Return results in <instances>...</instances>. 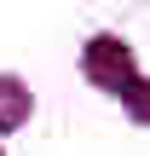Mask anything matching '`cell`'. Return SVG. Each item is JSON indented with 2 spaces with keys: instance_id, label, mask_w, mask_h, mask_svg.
<instances>
[{
  "instance_id": "obj_1",
  "label": "cell",
  "mask_w": 150,
  "mask_h": 156,
  "mask_svg": "<svg viewBox=\"0 0 150 156\" xmlns=\"http://www.w3.org/2000/svg\"><path fill=\"white\" fill-rule=\"evenodd\" d=\"M87 75L121 98V93L139 81V75H133V52H127V41H116V35H92V46H87Z\"/></svg>"
},
{
  "instance_id": "obj_2",
  "label": "cell",
  "mask_w": 150,
  "mask_h": 156,
  "mask_svg": "<svg viewBox=\"0 0 150 156\" xmlns=\"http://www.w3.org/2000/svg\"><path fill=\"white\" fill-rule=\"evenodd\" d=\"M23 116H29V87H23L17 75H0V133L17 127Z\"/></svg>"
},
{
  "instance_id": "obj_3",
  "label": "cell",
  "mask_w": 150,
  "mask_h": 156,
  "mask_svg": "<svg viewBox=\"0 0 150 156\" xmlns=\"http://www.w3.org/2000/svg\"><path fill=\"white\" fill-rule=\"evenodd\" d=\"M121 98H127V110H133L139 122H150V81H133V87H127Z\"/></svg>"
}]
</instances>
